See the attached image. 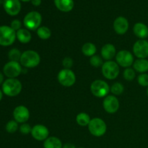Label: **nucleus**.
<instances>
[{
    "mask_svg": "<svg viewBox=\"0 0 148 148\" xmlns=\"http://www.w3.org/2000/svg\"><path fill=\"white\" fill-rule=\"evenodd\" d=\"M22 84L16 78H8L2 84V92L10 97L17 96L22 90Z\"/></svg>",
    "mask_w": 148,
    "mask_h": 148,
    "instance_id": "obj_1",
    "label": "nucleus"
},
{
    "mask_svg": "<svg viewBox=\"0 0 148 148\" xmlns=\"http://www.w3.org/2000/svg\"><path fill=\"white\" fill-rule=\"evenodd\" d=\"M40 55L33 50H27L22 53L20 63L24 67L33 68L40 64Z\"/></svg>",
    "mask_w": 148,
    "mask_h": 148,
    "instance_id": "obj_2",
    "label": "nucleus"
},
{
    "mask_svg": "<svg viewBox=\"0 0 148 148\" xmlns=\"http://www.w3.org/2000/svg\"><path fill=\"white\" fill-rule=\"evenodd\" d=\"M17 38L16 31L10 26H0V45L2 46H11Z\"/></svg>",
    "mask_w": 148,
    "mask_h": 148,
    "instance_id": "obj_3",
    "label": "nucleus"
},
{
    "mask_svg": "<svg viewBox=\"0 0 148 148\" xmlns=\"http://www.w3.org/2000/svg\"><path fill=\"white\" fill-rule=\"evenodd\" d=\"M41 22V14L38 12L32 11L25 16L23 24L27 30H36L40 27Z\"/></svg>",
    "mask_w": 148,
    "mask_h": 148,
    "instance_id": "obj_4",
    "label": "nucleus"
},
{
    "mask_svg": "<svg viewBox=\"0 0 148 148\" xmlns=\"http://www.w3.org/2000/svg\"><path fill=\"white\" fill-rule=\"evenodd\" d=\"M109 90L110 88L108 83L101 79H96L93 81L90 85L91 92L97 98L106 97Z\"/></svg>",
    "mask_w": 148,
    "mask_h": 148,
    "instance_id": "obj_5",
    "label": "nucleus"
},
{
    "mask_svg": "<svg viewBox=\"0 0 148 148\" xmlns=\"http://www.w3.org/2000/svg\"><path fill=\"white\" fill-rule=\"evenodd\" d=\"M88 130L95 137H101L106 132L107 127L105 121L100 118H94L88 124Z\"/></svg>",
    "mask_w": 148,
    "mask_h": 148,
    "instance_id": "obj_6",
    "label": "nucleus"
},
{
    "mask_svg": "<svg viewBox=\"0 0 148 148\" xmlns=\"http://www.w3.org/2000/svg\"><path fill=\"white\" fill-rule=\"evenodd\" d=\"M119 72V65L114 61H107L102 65V74L108 79H116Z\"/></svg>",
    "mask_w": 148,
    "mask_h": 148,
    "instance_id": "obj_7",
    "label": "nucleus"
},
{
    "mask_svg": "<svg viewBox=\"0 0 148 148\" xmlns=\"http://www.w3.org/2000/svg\"><path fill=\"white\" fill-rule=\"evenodd\" d=\"M57 79L64 87H71L76 82V76L71 69H64L59 72Z\"/></svg>",
    "mask_w": 148,
    "mask_h": 148,
    "instance_id": "obj_8",
    "label": "nucleus"
},
{
    "mask_svg": "<svg viewBox=\"0 0 148 148\" xmlns=\"http://www.w3.org/2000/svg\"><path fill=\"white\" fill-rule=\"evenodd\" d=\"M3 72L8 78H16L22 72L21 64L17 62L10 61L4 66Z\"/></svg>",
    "mask_w": 148,
    "mask_h": 148,
    "instance_id": "obj_9",
    "label": "nucleus"
},
{
    "mask_svg": "<svg viewBox=\"0 0 148 148\" xmlns=\"http://www.w3.org/2000/svg\"><path fill=\"white\" fill-rule=\"evenodd\" d=\"M116 63L122 67L129 68L134 64V57L132 53L127 50L119 51L116 55Z\"/></svg>",
    "mask_w": 148,
    "mask_h": 148,
    "instance_id": "obj_10",
    "label": "nucleus"
},
{
    "mask_svg": "<svg viewBox=\"0 0 148 148\" xmlns=\"http://www.w3.org/2000/svg\"><path fill=\"white\" fill-rule=\"evenodd\" d=\"M134 54L138 59H146L148 56V41L140 39L136 41L133 46Z\"/></svg>",
    "mask_w": 148,
    "mask_h": 148,
    "instance_id": "obj_11",
    "label": "nucleus"
},
{
    "mask_svg": "<svg viewBox=\"0 0 148 148\" xmlns=\"http://www.w3.org/2000/svg\"><path fill=\"white\" fill-rule=\"evenodd\" d=\"M103 106L108 114H114L119 108V101L114 95H107L103 100Z\"/></svg>",
    "mask_w": 148,
    "mask_h": 148,
    "instance_id": "obj_12",
    "label": "nucleus"
},
{
    "mask_svg": "<svg viewBox=\"0 0 148 148\" xmlns=\"http://www.w3.org/2000/svg\"><path fill=\"white\" fill-rule=\"evenodd\" d=\"M3 7L6 12L11 16L17 15L21 10L20 0H4Z\"/></svg>",
    "mask_w": 148,
    "mask_h": 148,
    "instance_id": "obj_13",
    "label": "nucleus"
},
{
    "mask_svg": "<svg viewBox=\"0 0 148 148\" xmlns=\"http://www.w3.org/2000/svg\"><path fill=\"white\" fill-rule=\"evenodd\" d=\"M13 116L17 123L24 124L30 118V112L27 107L24 106H18L14 109Z\"/></svg>",
    "mask_w": 148,
    "mask_h": 148,
    "instance_id": "obj_14",
    "label": "nucleus"
},
{
    "mask_svg": "<svg viewBox=\"0 0 148 148\" xmlns=\"http://www.w3.org/2000/svg\"><path fill=\"white\" fill-rule=\"evenodd\" d=\"M49 130L44 125L37 124L32 128V137L38 141H45L49 137Z\"/></svg>",
    "mask_w": 148,
    "mask_h": 148,
    "instance_id": "obj_15",
    "label": "nucleus"
},
{
    "mask_svg": "<svg viewBox=\"0 0 148 148\" xmlns=\"http://www.w3.org/2000/svg\"><path fill=\"white\" fill-rule=\"evenodd\" d=\"M114 29L119 35H124L129 29V22L124 17H118L114 22Z\"/></svg>",
    "mask_w": 148,
    "mask_h": 148,
    "instance_id": "obj_16",
    "label": "nucleus"
},
{
    "mask_svg": "<svg viewBox=\"0 0 148 148\" xmlns=\"http://www.w3.org/2000/svg\"><path fill=\"white\" fill-rule=\"evenodd\" d=\"M101 53L103 59L107 61H111V59L116 55V51L114 45L111 43H107L103 46Z\"/></svg>",
    "mask_w": 148,
    "mask_h": 148,
    "instance_id": "obj_17",
    "label": "nucleus"
},
{
    "mask_svg": "<svg viewBox=\"0 0 148 148\" xmlns=\"http://www.w3.org/2000/svg\"><path fill=\"white\" fill-rule=\"evenodd\" d=\"M134 35L140 39H145L148 37V27L143 23H136L133 27Z\"/></svg>",
    "mask_w": 148,
    "mask_h": 148,
    "instance_id": "obj_18",
    "label": "nucleus"
},
{
    "mask_svg": "<svg viewBox=\"0 0 148 148\" xmlns=\"http://www.w3.org/2000/svg\"><path fill=\"white\" fill-rule=\"evenodd\" d=\"M54 4L58 10L64 12H70L75 5L73 0H54Z\"/></svg>",
    "mask_w": 148,
    "mask_h": 148,
    "instance_id": "obj_19",
    "label": "nucleus"
},
{
    "mask_svg": "<svg viewBox=\"0 0 148 148\" xmlns=\"http://www.w3.org/2000/svg\"><path fill=\"white\" fill-rule=\"evenodd\" d=\"M17 38L20 43H27L30 41L32 38L31 33H30L29 30L25 28H21L16 32Z\"/></svg>",
    "mask_w": 148,
    "mask_h": 148,
    "instance_id": "obj_20",
    "label": "nucleus"
},
{
    "mask_svg": "<svg viewBox=\"0 0 148 148\" xmlns=\"http://www.w3.org/2000/svg\"><path fill=\"white\" fill-rule=\"evenodd\" d=\"M134 69L140 73H145L148 71V60L146 59H138L133 64Z\"/></svg>",
    "mask_w": 148,
    "mask_h": 148,
    "instance_id": "obj_21",
    "label": "nucleus"
},
{
    "mask_svg": "<svg viewBox=\"0 0 148 148\" xmlns=\"http://www.w3.org/2000/svg\"><path fill=\"white\" fill-rule=\"evenodd\" d=\"M62 141L56 137H48L43 143L44 148H62Z\"/></svg>",
    "mask_w": 148,
    "mask_h": 148,
    "instance_id": "obj_22",
    "label": "nucleus"
},
{
    "mask_svg": "<svg viewBox=\"0 0 148 148\" xmlns=\"http://www.w3.org/2000/svg\"><path fill=\"white\" fill-rule=\"evenodd\" d=\"M96 46L92 43H86L82 46V52L86 56H92L96 53Z\"/></svg>",
    "mask_w": 148,
    "mask_h": 148,
    "instance_id": "obj_23",
    "label": "nucleus"
},
{
    "mask_svg": "<svg viewBox=\"0 0 148 148\" xmlns=\"http://www.w3.org/2000/svg\"><path fill=\"white\" fill-rule=\"evenodd\" d=\"M90 117L86 113H79L76 117L77 123L81 127H86L90 122Z\"/></svg>",
    "mask_w": 148,
    "mask_h": 148,
    "instance_id": "obj_24",
    "label": "nucleus"
},
{
    "mask_svg": "<svg viewBox=\"0 0 148 148\" xmlns=\"http://www.w3.org/2000/svg\"><path fill=\"white\" fill-rule=\"evenodd\" d=\"M37 35L42 40H47L51 36V32L49 27L42 26L37 30Z\"/></svg>",
    "mask_w": 148,
    "mask_h": 148,
    "instance_id": "obj_25",
    "label": "nucleus"
},
{
    "mask_svg": "<svg viewBox=\"0 0 148 148\" xmlns=\"http://www.w3.org/2000/svg\"><path fill=\"white\" fill-rule=\"evenodd\" d=\"M22 53L20 51L17 49H12L9 51L8 53V57L10 61L12 62H17L20 60L21 58Z\"/></svg>",
    "mask_w": 148,
    "mask_h": 148,
    "instance_id": "obj_26",
    "label": "nucleus"
},
{
    "mask_svg": "<svg viewBox=\"0 0 148 148\" xmlns=\"http://www.w3.org/2000/svg\"><path fill=\"white\" fill-rule=\"evenodd\" d=\"M124 90V86H123L122 84H121L120 82H115L114 84H113V85L111 88V92H112L114 95H121V94H122Z\"/></svg>",
    "mask_w": 148,
    "mask_h": 148,
    "instance_id": "obj_27",
    "label": "nucleus"
},
{
    "mask_svg": "<svg viewBox=\"0 0 148 148\" xmlns=\"http://www.w3.org/2000/svg\"><path fill=\"white\" fill-rule=\"evenodd\" d=\"M6 131L10 134H13V133L16 132V131L18 129V124L15 120H11V121H8L6 124Z\"/></svg>",
    "mask_w": 148,
    "mask_h": 148,
    "instance_id": "obj_28",
    "label": "nucleus"
},
{
    "mask_svg": "<svg viewBox=\"0 0 148 148\" xmlns=\"http://www.w3.org/2000/svg\"><path fill=\"white\" fill-rule=\"evenodd\" d=\"M124 78L127 81H132L135 78L136 73L134 69H132V68L129 67L125 69V70L124 71Z\"/></svg>",
    "mask_w": 148,
    "mask_h": 148,
    "instance_id": "obj_29",
    "label": "nucleus"
},
{
    "mask_svg": "<svg viewBox=\"0 0 148 148\" xmlns=\"http://www.w3.org/2000/svg\"><path fill=\"white\" fill-rule=\"evenodd\" d=\"M90 63L94 67H99L101 65L103 64L102 58L99 56H96V55L91 56L90 59Z\"/></svg>",
    "mask_w": 148,
    "mask_h": 148,
    "instance_id": "obj_30",
    "label": "nucleus"
},
{
    "mask_svg": "<svg viewBox=\"0 0 148 148\" xmlns=\"http://www.w3.org/2000/svg\"><path fill=\"white\" fill-rule=\"evenodd\" d=\"M137 82L143 87H148V75L146 73L140 74L137 77Z\"/></svg>",
    "mask_w": 148,
    "mask_h": 148,
    "instance_id": "obj_31",
    "label": "nucleus"
},
{
    "mask_svg": "<svg viewBox=\"0 0 148 148\" xmlns=\"http://www.w3.org/2000/svg\"><path fill=\"white\" fill-rule=\"evenodd\" d=\"M20 131L22 134H30V133H31L32 128L30 127V124L24 123V124H23L20 127Z\"/></svg>",
    "mask_w": 148,
    "mask_h": 148,
    "instance_id": "obj_32",
    "label": "nucleus"
},
{
    "mask_svg": "<svg viewBox=\"0 0 148 148\" xmlns=\"http://www.w3.org/2000/svg\"><path fill=\"white\" fill-rule=\"evenodd\" d=\"M62 65L64 69H70L73 66V60L70 57H65L62 61Z\"/></svg>",
    "mask_w": 148,
    "mask_h": 148,
    "instance_id": "obj_33",
    "label": "nucleus"
},
{
    "mask_svg": "<svg viewBox=\"0 0 148 148\" xmlns=\"http://www.w3.org/2000/svg\"><path fill=\"white\" fill-rule=\"evenodd\" d=\"M21 26L22 23L19 20H12L11 23V25H10V27L16 32H17V30H20V29H21Z\"/></svg>",
    "mask_w": 148,
    "mask_h": 148,
    "instance_id": "obj_34",
    "label": "nucleus"
},
{
    "mask_svg": "<svg viewBox=\"0 0 148 148\" xmlns=\"http://www.w3.org/2000/svg\"><path fill=\"white\" fill-rule=\"evenodd\" d=\"M31 2L33 5L38 7V6L40 5V4H41V0H31Z\"/></svg>",
    "mask_w": 148,
    "mask_h": 148,
    "instance_id": "obj_35",
    "label": "nucleus"
},
{
    "mask_svg": "<svg viewBox=\"0 0 148 148\" xmlns=\"http://www.w3.org/2000/svg\"><path fill=\"white\" fill-rule=\"evenodd\" d=\"M62 148H76L75 147V145L72 144V143H66L63 145Z\"/></svg>",
    "mask_w": 148,
    "mask_h": 148,
    "instance_id": "obj_36",
    "label": "nucleus"
},
{
    "mask_svg": "<svg viewBox=\"0 0 148 148\" xmlns=\"http://www.w3.org/2000/svg\"><path fill=\"white\" fill-rule=\"evenodd\" d=\"M4 82V75H3V74L1 72H0V85L3 84Z\"/></svg>",
    "mask_w": 148,
    "mask_h": 148,
    "instance_id": "obj_37",
    "label": "nucleus"
},
{
    "mask_svg": "<svg viewBox=\"0 0 148 148\" xmlns=\"http://www.w3.org/2000/svg\"><path fill=\"white\" fill-rule=\"evenodd\" d=\"M2 98H3V92L0 90V101H1Z\"/></svg>",
    "mask_w": 148,
    "mask_h": 148,
    "instance_id": "obj_38",
    "label": "nucleus"
},
{
    "mask_svg": "<svg viewBox=\"0 0 148 148\" xmlns=\"http://www.w3.org/2000/svg\"><path fill=\"white\" fill-rule=\"evenodd\" d=\"M20 1H24V2H27V1H31V0H20Z\"/></svg>",
    "mask_w": 148,
    "mask_h": 148,
    "instance_id": "obj_39",
    "label": "nucleus"
},
{
    "mask_svg": "<svg viewBox=\"0 0 148 148\" xmlns=\"http://www.w3.org/2000/svg\"><path fill=\"white\" fill-rule=\"evenodd\" d=\"M147 96H148V87H147Z\"/></svg>",
    "mask_w": 148,
    "mask_h": 148,
    "instance_id": "obj_40",
    "label": "nucleus"
},
{
    "mask_svg": "<svg viewBox=\"0 0 148 148\" xmlns=\"http://www.w3.org/2000/svg\"><path fill=\"white\" fill-rule=\"evenodd\" d=\"M78 148H84V147H78Z\"/></svg>",
    "mask_w": 148,
    "mask_h": 148,
    "instance_id": "obj_41",
    "label": "nucleus"
}]
</instances>
